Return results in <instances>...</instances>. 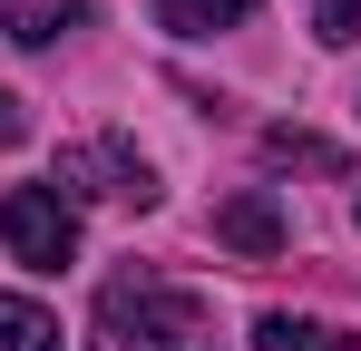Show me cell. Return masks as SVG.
<instances>
[{
	"mask_svg": "<svg viewBox=\"0 0 361 351\" xmlns=\"http://www.w3.org/2000/svg\"><path fill=\"white\" fill-rule=\"evenodd\" d=\"M195 332H205V302L195 292L157 283V273H108L88 351H195Z\"/></svg>",
	"mask_w": 361,
	"mask_h": 351,
	"instance_id": "cell-1",
	"label": "cell"
},
{
	"mask_svg": "<svg viewBox=\"0 0 361 351\" xmlns=\"http://www.w3.org/2000/svg\"><path fill=\"white\" fill-rule=\"evenodd\" d=\"M49 195H59L68 215H78V195H98V205H137V215H147V205H157V166L137 156V137H88V147L59 156V185H49Z\"/></svg>",
	"mask_w": 361,
	"mask_h": 351,
	"instance_id": "cell-2",
	"label": "cell"
},
{
	"mask_svg": "<svg viewBox=\"0 0 361 351\" xmlns=\"http://www.w3.org/2000/svg\"><path fill=\"white\" fill-rule=\"evenodd\" d=\"M0 244H10V264H30V273H68V264H78V215H68L49 185H10V195H0Z\"/></svg>",
	"mask_w": 361,
	"mask_h": 351,
	"instance_id": "cell-3",
	"label": "cell"
},
{
	"mask_svg": "<svg viewBox=\"0 0 361 351\" xmlns=\"http://www.w3.org/2000/svg\"><path fill=\"white\" fill-rule=\"evenodd\" d=\"M215 244H225V254H283V205H274V195L215 205Z\"/></svg>",
	"mask_w": 361,
	"mask_h": 351,
	"instance_id": "cell-4",
	"label": "cell"
},
{
	"mask_svg": "<svg viewBox=\"0 0 361 351\" xmlns=\"http://www.w3.org/2000/svg\"><path fill=\"white\" fill-rule=\"evenodd\" d=\"M88 20V0H0V39H20V49H49Z\"/></svg>",
	"mask_w": 361,
	"mask_h": 351,
	"instance_id": "cell-5",
	"label": "cell"
},
{
	"mask_svg": "<svg viewBox=\"0 0 361 351\" xmlns=\"http://www.w3.org/2000/svg\"><path fill=\"white\" fill-rule=\"evenodd\" d=\"M244 20H254V0H157V30H176V39H215Z\"/></svg>",
	"mask_w": 361,
	"mask_h": 351,
	"instance_id": "cell-6",
	"label": "cell"
},
{
	"mask_svg": "<svg viewBox=\"0 0 361 351\" xmlns=\"http://www.w3.org/2000/svg\"><path fill=\"white\" fill-rule=\"evenodd\" d=\"M0 351H59V322L30 292H0Z\"/></svg>",
	"mask_w": 361,
	"mask_h": 351,
	"instance_id": "cell-7",
	"label": "cell"
},
{
	"mask_svg": "<svg viewBox=\"0 0 361 351\" xmlns=\"http://www.w3.org/2000/svg\"><path fill=\"white\" fill-rule=\"evenodd\" d=\"M254 351H342L322 322H293V312H264L254 322Z\"/></svg>",
	"mask_w": 361,
	"mask_h": 351,
	"instance_id": "cell-8",
	"label": "cell"
},
{
	"mask_svg": "<svg viewBox=\"0 0 361 351\" xmlns=\"http://www.w3.org/2000/svg\"><path fill=\"white\" fill-rule=\"evenodd\" d=\"M264 156H274V166H342V147H332V137H293V127H274V137H264Z\"/></svg>",
	"mask_w": 361,
	"mask_h": 351,
	"instance_id": "cell-9",
	"label": "cell"
},
{
	"mask_svg": "<svg viewBox=\"0 0 361 351\" xmlns=\"http://www.w3.org/2000/svg\"><path fill=\"white\" fill-rule=\"evenodd\" d=\"M312 39H332V49H352L361 39V0H322V30Z\"/></svg>",
	"mask_w": 361,
	"mask_h": 351,
	"instance_id": "cell-10",
	"label": "cell"
},
{
	"mask_svg": "<svg viewBox=\"0 0 361 351\" xmlns=\"http://www.w3.org/2000/svg\"><path fill=\"white\" fill-rule=\"evenodd\" d=\"M20 137H30V117H20V98L0 88V147H20Z\"/></svg>",
	"mask_w": 361,
	"mask_h": 351,
	"instance_id": "cell-11",
	"label": "cell"
},
{
	"mask_svg": "<svg viewBox=\"0 0 361 351\" xmlns=\"http://www.w3.org/2000/svg\"><path fill=\"white\" fill-rule=\"evenodd\" d=\"M352 215H361V205H352Z\"/></svg>",
	"mask_w": 361,
	"mask_h": 351,
	"instance_id": "cell-12",
	"label": "cell"
}]
</instances>
